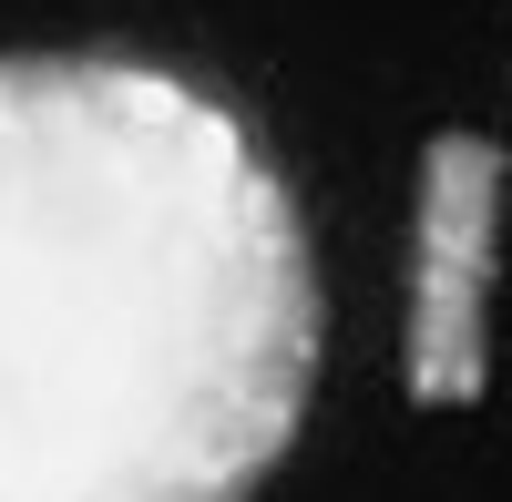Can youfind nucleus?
I'll return each mask as SVG.
<instances>
[{
    "label": "nucleus",
    "mask_w": 512,
    "mask_h": 502,
    "mask_svg": "<svg viewBox=\"0 0 512 502\" xmlns=\"http://www.w3.org/2000/svg\"><path fill=\"white\" fill-rule=\"evenodd\" d=\"M502 185L492 134H431L420 154V236H410V339L400 380L420 410H472L492 380V287H502Z\"/></svg>",
    "instance_id": "2"
},
{
    "label": "nucleus",
    "mask_w": 512,
    "mask_h": 502,
    "mask_svg": "<svg viewBox=\"0 0 512 502\" xmlns=\"http://www.w3.org/2000/svg\"><path fill=\"white\" fill-rule=\"evenodd\" d=\"M318 328L246 113L123 52H0V502H246Z\"/></svg>",
    "instance_id": "1"
}]
</instances>
